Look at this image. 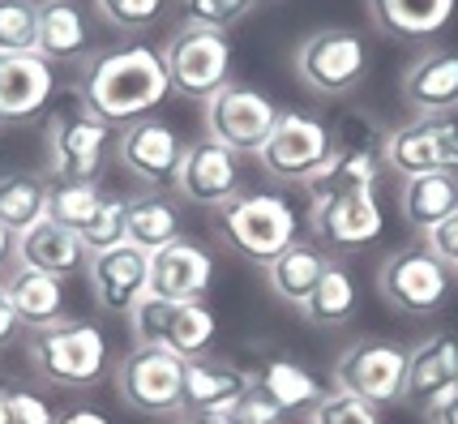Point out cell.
<instances>
[{
  "label": "cell",
  "instance_id": "cell-1",
  "mask_svg": "<svg viewBox=\"0 0 458 424\" xmlns=\"http://www.w3.org/2000/svg\"><path fill=\"white\" fill-rule=\"evenodd\" d=\"M167 95H172V81H167L163 52L146 43L107 47L86 64V78H81V99L112 124L155 116L167 103Z\"/></svg>",
  "mask_w": 458,
  "mask_h": 424
},
{
  "label": "cell",
  "instance_id": "cell-2",
  "mask_svg": "<svg viewBox=\"0 0 458 424\" xmlns=\"http://www.w3.org/2000/svg\"><path fill=\"white\" fill-rule=\"evenodd\" d=\"M116 150V124L103 121L81 90H60L47 112V155L56 181H99Z\"/></svg>",
  "mask_w": 458,
  "mask_h": 424
},
{
  "label": "cell",
  "instance_id": "cell-3",
  "mask_svg": "<svg viewBox=\"0 0 458 424\" xmlns=\"http://www.w3.org/2000/svg\"><path fill=\"white\" fill-rule=\"evenodd\" d=\"M223 236L240 258L270 266L287 244L300 241V210L283 189H240L219 215Z\"/></svg>",
  "mask_w": 458,
  "mask_h": 424
},
{
  "label": "cell",
  "instance_id": "cell-4",
  "mask_svg": "<svg viewBox=\"0 0 458 424\" xmlns=\"http://www.w3.org/2000/svg\"><path fill=\"white\" fill-rule=\"evenodd\" d=\"M107 335L95 322H52L30 330V364L64 390H90L107 373Z\"/></svg>",
  "mask_w": 458,
  "mask_h": 424
},
{
  "label": "cell",
  "instance_id": "cell-5",
  "mask_svg": "<svg viewBox=\"0 0 458 424\" xmlns=\"http://www.w3.org/2000/svg\"><path fill=\"white\" fill-rule=\"evenodd\" d=\"M129 330L146 347H167L184 360L210 356V347L219 339V318L210 313L206 301H159V296H141L129 309Z\"/></svg>",
  "mask_w": 458,
  "mask_h": 424
},
{
  "label": "cell",
  "instance_id": "cell-6",
  "mask_svg": "<svg viewBox=\"0 0 458 424\" xmlns=\"http://www.w3.org/2000/svg\"><path fill=\"white\" fill-rule=\"evenodd\" d=\"M296 73L313 95L343 99V95H352L360 81H364V73H369V43H364L360 30L326 26V30L309 35V39L296 47Z\"/></svg>",
  "mask_w": 458,
  "mask_h": 424
},
{
  "label": "cell",
  "instance_id": "cell-7",
  "mask_svg": "<svg viewBox=\"0 0 458 424\" xmlns=\"http://www.w3.org/2000/svg\"><path fill=\"white\" fill-rule=\"evenodd\" d=\"M377 287L399 313L428 318V313L445 309V301L454 296V270L441 262L428 244L394 249L377 270Z\"/></svg>",
  "mask_w": 458,
  "mask_h": 424
},
{
  "label": "cell",
  "instance_id": "cell-8",
  "mask_svg": "<svg viewBox=\"0 0 458 424\" xmlns=\"http://www.w3.org/2000/svg\"><path fill=\"white\" fill-rule=\"evenodd\" d=\"M167 81L184 99H210L232 81V39L223 30L206 26H184L163 47Z\"/></svg>",
  "mask_w": 458,
  "mask_h": 424
},
{
  "label": "cell",
  "instance_id": "cell-9",
  "mask_svg": "<svg viewBox=\"0 0 458 424\" xmlns=\"http://www.w3.org/2000/svg\"><path fill=\"white\" fill-rule=\"evenodd\" d=\"M184 369L189 360L176 352L138 343L116 364V390L141 416H180L184 411Z\"/></svg>",
  "mask_w": 458,
  "mask_h": 424
},
{
  "label": "cell",
  "instance_id": "cell-10",
  "mask_svg": "<svg viewBox=\"0 0 458 424\" xmlns=\"http://www.w3.org/2000/svg\"><path fill=\"white\" fill-rule=\"evenodd\" d=\"M386 167L399 176L420 172H458V107L454 112H416L386 138Z\"/></svg>",
  "mask_w": 458,
  "mask_h": 424
},
{
  "label": "cell",
  "instance_id": "cell-11",
  "mask_svg": "<svg viewBox=\"0 0 458 424\" xmlns=\"http://www.w3.org/2000/svg\"><path fill=\"white\" fill-rule=\"evenodd\" d=\"M279 124V107L270 95H261L253 86L227 81L219 95L206 99V133L236 155H258L266 138Z\"/></svg>",
  "mask_w": 458,
  "mask_h": 424
},
{
  "label": "cell",
  "instance_id": "cell-12",
  "mask_svg": "<svg viewBox=\"0 0 458 424\" xmlns=\"http://www.w3.org/2000/svg\"><path fill=\"white\" fill-rule=\"evenodd\" d=\"M330 150H335V141H330L326 121L304 116V112H279V124L258 150V163L275 184H304L330 159Z\"/></svg>",
  "mask_w": 458,
  "mask_h": 424
},
{
  "label": "cell",
  "instance_id": "cell-13",
  "mask_svg": "<svg viewBox=\"0 0 458 424\" xmlns=\"http://www.w3.org/2000/svg\"><path fill=\"white\" fill-rule=\"evenodd\" d=\"M335 386L373 407L399 403L407 386V347L390 339H360L335 360Z\"/></svg>",
  "mask_w": 458,
  "mask_h": 424
},
{
  "label": "cell",
  "instance_id": "cell-14",
  "mask_svg": "<svg viewBox=\"0 0 458 424\" xmlns=\"http://www.w3.org/2000/svg\"><path fill=\"white\" fill-rule=\"evenodd\" d=\"M116 155L129 167V176H138L141 184H163L176 181L180 155H184V138L176 133V124L163 116H141V121L124 124L116 138Z\"/></svg>",
  "mask_w": 458,
  "mask_h": 424
},
{
  "label": "cell",
  "instance_id": "cell-15",
  "mask_svg": "<svg viewBox=\"0 0 458 424\" xmlns=\"http://www.w3.org/2000/svg\"><path fill=\"white\" fill-rule=\"evenodd\" d=\"M309 227L321 241V249L335 253H356L381 241L386 232V210H381L377 193H352V198H330V202H313L309 210Z\"/></svg>",
  "mask_w": 458,
  "mask_h": 424
},
{
  "label": "cell",
  "instance_id": "cell-16",
  "mask_svg": "<svg viewBox=\"0 0 458 424\" xmlns=\"http://www.w3.org/2000/svg\"><path fill=\"white\" fill-rule=\"evenodd\" d=\"M176 193L193 206H227L240 193V155L219 141H193L184 146L176 167Z\"/></svg>",
  "mask_w": 458,
  "mask_h": 424
},
{
  "label": "cell",
  "instance_id": "cell-17",
  "mask_svg": "<svg viewBox=\"0 0 458 424\" xmlns=\"http://www.w3.org/2000/svg\"><path fill=\"white\" fill-rule=\"evenodd\" d=\"M56 95V64H47L39 52L0 56V121L4 124L47 116Z\"/></svg>",
  "mask_w": 458,
  "mask_h": 424
},
{
  "label": "cell",
  "instance_id": "cell-18",
  "mask_svg": "<svg viewBox=\"0 0 458 424\" xmlns=\"http://www.w3.org/2000/svg\"><path fill=\"white\" fill-rule=\"evenodd\" d=\"M458 390V335L454 330H437L428 339H420L407 352V386L403 399L416 411H433Z\"/></svg>",
  "mask_w": 458,
  "mask_h": 424
},
{
  "label": "cell",
  "instance_id": "cell-19",
  "mask_svg": "<svg viewBox=\"0 0 458 424\" xmlns=\"http://www.w3.org/2000/svg\"><path fill=\"white\" fill-rule=\"evenodd\" d=\"M258 390V373H244L232 360L198 356L184 369V411L189 416H236Z\"/></svg>",
  "mask_w": 458,
  "mask_h": 424
},
{
  "label": "cell",
  "instance_id": "cell-20",
  "mask_svg": "<svg viewBox=\"0 0 458 424\" xmlns=\"http://www.w3.org/2000/svg\"><path fill=\"white\" fill-rule=\"evenodd\" d=\"M86 275H90V292H95L99 309L129 318V309L150 292V253H141L138 244L124 241L116 249L90 253Z\"/></svg>",
  "mask_w": 458,
  "mask_h": 424
},
{
  "label": "cell",
  "instance_id": "cell-21",
  "mask_svg": "<svg viewBox=\"0 0 458 424\" xmlns=\"http://www.w3.org/2000/svg\"><path fill=\"white\" fill-rule=\"evenodd\" d=\"M215 275H219L215 253L189 236L150 253V296L159 301H206V292L215 287Z\"/></svg>",
  "mask_w": 458,
  "mask_h": 424
},
{
  "label": "cell",
  "instance_id": "cell-22",
  "mask_svg": "<svg viewBox=\"0 0 458 424\" xmlns=\"http://www.w3.org/2000/svg\"><path fill=\"white\" fill-rule=\"evenodd\" d=\"M90 18L78 0H39V52L47 64H78L90 52Z\"/></svg>",
  "mask_w": 458,
  "mask_h": 424
},
{
  "label": "cell",
  "instance_id": "cell-23",
  "mask_svg": "<svg viewBox=\"0 0 458 424\" xmlns=\"http://www.w3.org/2000/svg\"><path fill=\"white\" fill-rule=\"evenodd\" d=\"M60 283L64 279L43 275V270L21 266V262H13L0 275V287H4V296L13 304L21 330H39V326L60 322V309H64V287Z\"/></svg>",
  "mask_w": 458,
  "mask_h": 424
},
{
  "label": "cell",
  "instance_id": "cell-24",
  "mask_svg": "<svg viewBox=\"0 0 458 424\" xmlns=\"http://www.w3.org/2000/svg\"><path fill=\"white\" fill-rule=\"evenodd\" d=\"M403 99L416 112H454L458 107V47H428L403 73Z\"/></svg>",
  "mask_w": 458,
  "mask_h": 424
},
{
  "label": "cell",
  "instance_id": "cell-25",
  "mask_svg": "<svg viewBox=\"0 0 458 424\" xmlns=\"http://www.w3.org/2000/svg\"><path fill=\"white\" fill-rule=\"evenodd\" d=\"M18 262L35 266V270H43V275L69 279V275L86 270L90 249L81 244L78 232H69V227H60V223L43 219V223H35L30 232H21L18 236Z\"/></svg>",
  "mask_w": 458,
  "mask_h": 424
},
{
  "label": "cell",
  "instance_id": "cell-26",
  "mask_svg": "<svg viewBox=\"0 0 458 424\" xmlns=\"http://www.w3.org/2000/svg\"><path fill=\"white\" fill-rule=\"evenodd\" d=\"M386 172V159L377 155H360V150H330V159L304 181L313 202L330 198H352V193H377V181Z\"/></svg>",
  "mask_w": 458,
  "mask_h": 424
},
{
  "label": "cell",
  "instance_id": "cell-27",
  "mask_svg": "<svg viewBox=\"0 0 458 424\" xmlns=\"http://www.w3.org/2000/svg\"><path fill=\"white\" fill-rule=\"evenodd\" d=\"M399 210L416 232H433L458 210V172H420V176H403L399 189Z\"/></svg>",
  "mask_w": 458,
  "mask_h": 424
},
{
  "label": "cell",
  "instance_id": "cell-28",
  "mask_svg": "<svg viewBox=\"0 0 458 424\" xmlns=\"http://www.w3.org/2000/svg\"><path fill=\"white\" fill-rule=\"evenodd\" d=\"M326 270H330V253L313 241H296L266 266V279H270V292H275L279 301L304 309L309 296L318 292V283Z\"/></svg>",
  "mask_w": 458,
  "mask_h": 424
},
{
  "label": "cell",
  "instance_id": "cell-29",
  "mask_svg": "<svg viewBox=\"0 0 458 424\" xmlns=\"http://www.w3.org/2000/svg\"><path fill=\"white\" fill-rule=\"evenodd\" d=\"M258 390L279 407L283 416L292 411H313V407L326 399V386L313 369H304L292 356H270V360L258 369Z\"/></svg>",
  "mask_w": 458,
  "mask_h": 424
},
{
  "label": "cell",
  "instance_id": "cell-30",
  "mask_svg": "<svg viewBox=\"0 0 458 424\" xmlns=\"http://www.w3.org/2000/svg\"><path fill=\"white\" fill-rule=\"evenodd\" d=\"M458 0H369V13L394 39H433L454 18Z\"/></svg>",
  "mask_w": 458,
  "mask_h": 424
},
{
  "label": "cell",
  "instance_id": "cell-31",
  "mask_svg": "<svg viewBox=\"0 0 458 424\" xmlns=\"http://www.w3.org/2000/svg\"><path fill=\"white\" fill-rule=\"evenodd\" d=\"M184 236V215L180 202L167 193H141L129 202V244H138L141 253H159L167 244Z\"/></svg>",
  "mask_w": 458,
  "mask_h": 424
},
{
  "label": "cell",
  "instance_id": "cell-32",
  "mask_svg": "<svg viewBox=\"0 0 458 424\" xmlns=\"http://www.w3.org/2000/svg\"><path fill=\"white\" fill-rule=\"evenodd\" d=\"M47 176L43 172H4L0 176V223L21 236L47 219Z\"/></svg>",
  "mask_w": 458,
  "mask_h": 424
},
{
  "label": "cell",
  "instance_id": "cell-33",
  "mask_svg": "<svg viewBox=\"0 0 458 424\" xmlns=\"http://www.w3.org/2000/svg\"><path fill=\"white\" fill-rule=\"evenodd\" d=\"M356 309H360V287H356V279H352V270L339 262H330V270H326L318 283V292L304 304V318L313 326H343L356 318Z\"/></svg>",
  "mask_w": 458,
  "mask_h": 424
},
{
  "label": "cell",
  "instance_id": "cell-34",
  "mask_svg": "<svg viewBox=\"0 0 458 424\" xmlns=\"http://www.w3.org/2000/svg\"><path fill=\"white\" fill-rule=\"evenodd\" d=\"M103 189L99 181H56L47 189V219L69 227V232H81L86 219L95 215V206L103 202Z\"/></svg>",
  "mask_w": 458,
  "mask_h": 424
},
{
  "label": "cell",
  "instance_id": "cell-35",
  "mask_svg": "<svg viewBox=\"0 0 458 424\" xmlns=\"http://www.w3.org/2000/svg\"><path fill=\"white\" fill-rule=\"evenodd\" d=\"M129 202L124 193H103V202L95 206V215L86 219L78 236L90 253H103V249H116V244L129 241Z\"/></svg>",
  "mask_w": 458,
  "mask_h": 424
},
{
  "label": "cell",
  "instance_id": "cell-36",
  "mask_svg": "<svg viewBox=\"0 0 458 424\" xmlns=\"http://www.w3.org/2000/svg\"><path fill=\"white\" fill-rule=\"evenodd\" d=\"M39 47V0H0V56Z\"/></svg>",
  "mask_w": 458,
  "mask_h": 424
},
{
  "label": "cell",
  "instance_id": "cell-37",
  "mask_svg": "<svg viewBox=\"0 0 458 424\" xmlns=\"http://www.w3.org/2000/svg\"><path fill=\"white\" fill-rule=\"evenodd\" d=\"M386 138H390V129H381L377 116H369V112H339L335 121H330V141H335V150H360V155H386Z\"/></svg>",
  "mask_w": 458,
  "mask_h": 424
},
{
  "label": "cell",
  "instance_id": "cell-38",
  "mask_svg": "<svg viewBox=\"0 0 458 424\" xmlns=\"http://www.w3.org/2000/svg\"><path fill=\"white\" fill-rule=\"evenodd\" d=\"M99 18L112 26V30H124V35H141L150 26H159L167 0H95Z\"/></svg>",
  "mask_w": 458,
  "mask_h": 424
},
{
  "label": "cell",
  "instance_id": "cell-39",
  "mask_svg": "<svg viewBox=\"0 0 458 424\" xmlns=\"http://www.w3.org/2000/svg\"><path fill=\"white\" fill-rule=\"evenodd\" d=\"M258 0H180L184 26H206V30H232L253 13Z\"/></svg>",
  "mask_w": 458,
  "mask_h": 424
},
{
  "label": "cell",
  "instance_id": "cell-40",
  "mask_svg": "<svg viewBox=\"0 0 458 424\" xmlns=\"http://www.w3.org/2000/svg\"><path fill=\"white\" fill-rule=\"evenodd\" d=\"M309 424H381L377 420V407L347 394V390H326V399L313 407Z\"/></svg>",
  "mask_w": 458,
  "mask_h": 424
},
{
  "label": "cell",
  "instance_id": "cell-41",
  "mask_svg": "<svg viewBox=\"0 0 458 424\" xmlns=\"http://www.w3.org/2000/svg\"><path fill=\"white\" fill-rule=\"evenodd\" d=\"M9 407H13V424H56V407L26 386H9Z\"/></svg>",
  "mask_w": 458,
  "mask_h": 424
},
{
  "label": "cell",
  "instance_id": "cell-42",
  "mask_svg": "<svg viewBox=\"0 0 458 424\" xmlns=\"http://www.w3.org/2000/svg\"><path fill=\"white\" fill-rule=\"evenodd\" d=\"M428 249H433L441 262L454 270V279H458V210L441 223V227H433V232H428Z\"/></svg>",
  "mask_w": 458,
  "mask_h": 424
},
{
  "label": "cell",
  "instance_id": "cell-43",
  "mask_svg": "<svg viewBox=\"0 0 458 424\" xmlns=\"http://www.w3.org/2000/svg\"><path fill=\"white\" fill-rule=\"evenodd\" d=\"M21 335V322H18V313H13V304H9V296H4V287H0V352L13 343Z\"/></svg>",
  "mask_w": 458,
  "mask_h": 424
},
{
  "label": "cell",
  "instance_id": "cell-44",
  "mask_svg": "<svg viewBox=\"0 0 458 424\" xmlns=\"http://www.w3.org/2000/svg\"><path fill=\"white\" fill-rule=\"evenodd\" d=\"M56 424H112V420L103 411H95V407H73V411L56 416Z\"/></svg>",
  "mask_w": 458,
  "mask_h": 424
},
{
  "label": "cell",
  "instance_id": "cell-45",
  "mask_svg": "<svg viewBox=\"0 0 458 424\" xmlns=\"http://www.w3.org/2000/svg\"><path fill=\"white\" fill-rule=\"evenodd\" d=\"M13 262H18V236H13L4 223H0V275H4Z\"/></svg>",
  "mask_w": 458,
  "mask_h": 424
},
{
  "label": "cell",
  "instance_id": "cell-46",
  "mask_svg": "<svg viewBox=\"0 0 458 424\" xmlns=\"http://www.w3.org/2000/svg\"><path fill=\"white\" fill-rule=\"evenodd\" d=\"M428 420H433V424H458V390L441 407H433V411H428Z\"/></svg>",
  "mask_w": 458,
  "mask_h": 424
},
{
  "label": "cell",
  "instance_id": "cell-47",
  "mask_svg": "<svg viewBox=\"0 0 458 424\" xmlns=\"http://www.w3.org/2000/svg\"><path fill=\"white\" fill-rule=\"evenodd\" d=\"M9 386H13V382H4V377H0V424H13V407H9Z\"/></svg>",
  "mask_w": 458,
  "mask_h": 424
},
{
  "label": "cell",
  "instance_id": "cell-48",
  "mask_svg": "<svg viewBox=\"0 0 458 424\" xmlns=\"http://www.w3.org/2000/svg\"><path fill=\"white\" fill-rule=\"evenodd\" d=\"M193 424H244L240 416H193Z\"/></svg>",
  "mask_w": 458,
  "mask_h": 424
},
{
  "label": "cell",
  "instance_id": "cell-49",
  "mask_svg": "<svg viewBox=\"0 0 458 424\" xmlns=\"http://www.w3.org/2000/svg\"><path fill=\"white\" fill-rule=\"evenodd\" d=\"M258 4H275V0H258Z\"/></svg>",
  "mask_w": 458,
  "mask_h": 424
},
{
  "label": "cell",
  "instance_id": "cell-50",
  "mask_svg": "<svg viewBox=\"0 0 458 424\" xmlns=\"http://www.w3.org/2000/svg\"><path fill=\"white\" fill-rule=\"evenodd\" d=\"M0 124H4V121H0Z\"/></svg>",
  "mask_w": 458,
  "mask_h": 424
}]
</instances>
